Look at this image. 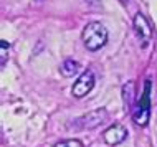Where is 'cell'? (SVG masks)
I'll return each instance as SVG.
<instances>
[{"instance_id": "obj_9", "label": "cell", "mask_w": 157, "mask_h": 147, "mask_svg": "<svg viewBox=\"0 0 157 147\" xmlns=\"http://www.w3.org/2000/svg\"><path fill=\"white\" fill-rule=\"evenodd\" d=\"M8 50H10V43L7 40H2L0 41V66H5L7 63V56H8Z\"/></svg>"}, {"instance_id": "obj_3", "label": "cell", "mask_w": 157, "mask_h": 147, "mask_svg": "<svg viewBox=\"0 0 157 147\" xmlns=\"http://www.w3.org/2000/svg\"><path fill=\"white\" fill-rule=\"evenodd\" d=\"M132 27H134V33L137 36V40L141 41V47L146 48L152 40V28H151L149 20L146 18V15L136 13L132 20Z\"/></svg>"}, {"instance_id": "obj_8", "label": "cell", "mask_w": 157, "mask_h": 147, "mask_svg": "<svg viewBox=\"0 0 157 147\" xmlns=\"http://www.w3.org/2000/svg\"><path fill=\"white\" fill-rule=\"evenodd\" d=\"M78 71H79V63L75 61V60H66L61 65V74H63V76H66V78L75 76Z\"/></svg>"}, {"instance_id": "obj_2", "label": "cell", "mask_w": 157, "mask_h": 147, "mask_svg": "<svg viewBox=\"0 0 157 147\" xmlns=\"http://www.w3.org/2000/svg\"><path fill=\"white\" fill-rule=\"evenodd\" d=\"M132 119L141 127L147 126L151 119V79H146L144 83V91L132 111Z\"/></svg>"}, {"instance_id": "obj_5", "label": "cell", "mask_w": 157, "mask_h": 147, "mask_svg": "<svg viewBox=\"0 0 157 147\" xmlns=\"http://www.w3.org/2000/svg\"><path fill=\"white\" fill-rule=\"evenodd\" d=\"M93 86H94V74H93L91 70H86L75 81L73 88H71V93H73L75 98H84L93 89Z\"/></svg>"}, {"instance_id": "obj_7", "label": "cell", "mask_w": 157, "mask_h": 147, "mask_svg": "<svg viewBox=\"0 0 157 147\" xmlns=\"http://www.w3.org/2000/svg\"><path fill=\"white\" fill-rule=\"evenodd\" d=\"M122 99H124V109L132 111V104H134V83L129 81L127 85L122 86Z\"/></svg>"}, {"instance_id": "obj_10", "label": "cell", "mask_w": 157, "mask_h": 147, "mask_svg": "<svg viewBox=\"0 0 157 147\" xmlns=\"http://www.w3.org/2000/svg\"><path fill=\"white\" fill-rule=\"evenodd\" d=\"M55 147H83V142L78 139H66V141L58 142Z\"/></svg>"}, {"instance_id": "obj_6", "label": "cell", "mask_w": 157, "mask_h": 147, "mask_svg": "<svg viewBox=\"0 0 157 147\" xmlns=\"http://www.w3.org/2000/svg\"><path fill=\"white\" fill-rule=\"evenodd\" d=\"M126 137H127V129L122 124H119V123L109 126V127L103 132V139H104V142L108 145H117V144H121Z\"/></svg>"}, {"instance_id": "obj_4", "label": "cell", "mask_w": 157, "mask_h": 147, "mask_svg": "<svg viewBox=\"0 0 157 147\" xmlns=\"http://www.w3.org/2000/svg\"><path fill=\"white\" fill-rule=\"evenodd\" d=\"M108 111L104 107L94 109V111H90L88 114H84L81 117L76 119V126L81 129H94L98 126H101L104 121H108Z\"/></svg>"}, {"instance_id": "obj_11", "label": "cell", "mask_w": 157, "mask_h": 147, "mask_svg": "<svg viewBox=\"0 0 157 147\" xmlns=\"http://www.w3.org/2000/svg\"><path fill=\"white\" fill-rule=\"evenodd\" d=\"M119 2H121V3H127L129 0H119Z\"/></svg>"}, {"instance_id": "obj_1", "label": "cell", "mask_w": 157, "mask_h": 147, "mask_svg": "<svg viewBox=\"0 0 157 147\" xmlns=\"http://www.w3.org/2000/svg\"><path fill=\"white\" fill-rule=\"evenodd\" d=\"M81 38H83L84 47L90 50V51H98L108 41V30L99 22H90L83 28Z\"/></svg>"}]
</instances>
